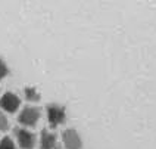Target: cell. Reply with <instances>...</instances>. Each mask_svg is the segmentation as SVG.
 Returning <instances> with one entry per match:
<instances>
[{
    "label": "cell",
    "mask_w": 156,
    "mask_h": 149,
    "mask_svg": "<svg viewBox=\"0 0 156 149\" xmlns=\"http://www.w3.org/2000/svg\"><path fill=\"white\" fill-rule=\"evenodd\" d=\"M62 140L63 146L66 149H81L83 148V140L81 136L75 129H66L62 133Z\"/></svg>",
    "instance_id": "obj_4"
},
{
    "label": "cell",
    "mask_w": 156,
    "mask_h": 149,
    "mask_svg": "<svg viewBox=\"0 0 156 149\" xmlns=\"http://www.w3.org/2000/svg\"><path fill=\"white\" fill-rule=\"evenodd\" d=\"M19 104H21L19 97L15 93H12V92H8V93H5L3 96L0 97V108L3 111L9 112V114L16 112L18 108H19Z\"/></svg>",
    "instance_id": "obj_5"
},
{
    "label": "cell",
    "mask_w": 156,
    "mask_h": 149,
    "mask_svg": "<svg viewBox=\"0 0 156 149\" xmlns=\"http://www.w3.org/2000/svg\"><path fill=\"white\" fill-rule=\"evenodd\" d=\"M13 133H15L16 142L21 149H34L35 142H37V137H35L34 133H31L27 129H22V127H16L13 130Z\"/></svg>",
    "instance_id": "obj_3"
},
{
    "label": "cell",
    "mask_w": 156,
    "mask_h": 149,
    "mask_svg": "<svg viewBox=\"0 0 156 149\" xmlns=\"http://www.w3.org/2000/svg\"><path fill=\"white\" fill-rule=\"evenodd\" d=\"M47 111V121L50 124V127L55 129L58 125H61L66 121V109L65 106L59 105V104H50L46 108Z\"/></svg>",
    "instance_id": "obj_1"
},
{
    "label": "cell",
    "mask_w": 156,
    "mask_h": 149,
    "mask_svg": "<svg viewBox=\"0 0 156 149\" xmlns=\"http://www.w3.org/2000/svg\"><path fill=\"white\" fill-rule=\"evenodd\" d=\"M8 74H9L8 65L5 64V61H2V59H0V80H3Z\"/></svg>",
    "instance_id": "obj_10"
},
{
    "label": "cell",
    "mask_w": 156,
    "mask_h": 149,
    "mask_svg": "<svg viewBox=\"0 0 156 149\" xmlns=\"http://www.w3.org/2000/svg\"><path fill=\"white\" fill-rule=\"evenodd\" d=\"M9 127H10V123H9L8 117L0 111V132H8Z\"/></svg>",
    "instance_id": "obj_8"
},
{
    "label": "cell",
    "mask_w": 156,
    "mask_h": 149,
    "mask_svg": "<svg viewBox=\"0 0 156 149\" xmlns=\"http://www.w3.org/2000/svg\"><path fill=\"white\" fill-rule=\"evenodd\" d=\"M0 149H16V146L10 137H3L0 140Z\"/></svg>",
    "instance_id": "obj_9"
},
{
    "label": "cell",
    "mask_w": 156,
    "mask_h": 149,
    "mask_svg": "<svg viewBox=\"0 0 156 149\" xmlns=\"http://www.w3.org/2000/svg\"><path fill=\"white\" fill-rule=\"evenodd\" d=\"M40 148L41 149H59L58 137L56 134L49 132L47 129L41 130V137H40Z\"/></svg>",
    "instance_id": "obj_6"
},
{
    "label": "cell",
    "mask_w": 156,
    "mask_h": 149,
    "mask_svg": "<svg viewBox=\"0 0 156 149\" xmlns=\"http://www.w3.org/2000/svg\"><path fill=\"white\" fill-rule=\"evenodd\" d=\"M24 93H25V97L27 100H30V102H38L40 100V92L37 90V87L34 86H27L24 89Z\"/></svg>",
    "instance_id": "obj_7"
},
{
    "label": "cell",
    "mask_w": 156,
    "mask_h": 149,
    "mask_svg": "<svg viewBox=\"0 0 156 149\" xmlns=\"http://www.w3.org/2000/svg\"><path fill=\"white\" fill-rule=\"evenodd\" d=\"M38 120H40V109L38 108H35V106H25L22 111H21V114L18 117V121L19 124H22V125H25V127H35L37 123H38Z\"/></svg>",
    "instance_id": "obj_2"
}]
</instances>
